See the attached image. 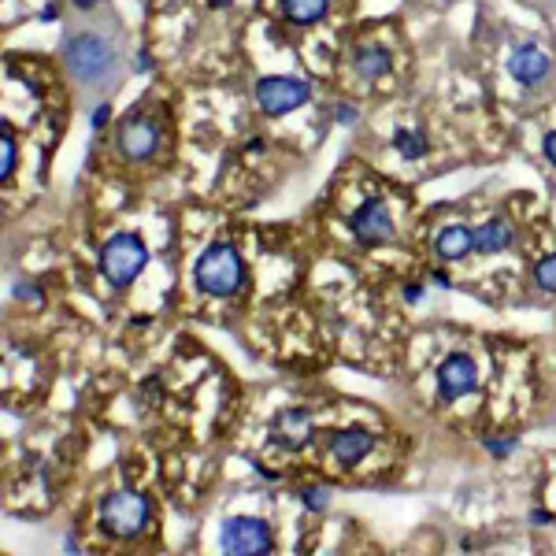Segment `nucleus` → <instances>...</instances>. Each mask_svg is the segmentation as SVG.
I'll return each instance as SVG.
<instances>
[{"mask_svg": "<svg viewBox=\"0 0 556 556\" xmlns=\"http://www.w3.org/2000/svg\"><path fill=\"white\" fill-rule=\"evenodd\" d=\"M241 274H245V271H241L238 252H234L231 245H223V241L208 245L205 257L197 260V271H193L197 286L205 290V293H212V297H231V293H238Z\"/></svg>", "mask_w": 556, "mask_h": 556, "instance_id": "obj_1", "label": "nucleus"}, {"mask_svg": "<svg viewBox=\"0 0 556 556\" xmlns=\"http://www.w3.org/2000/svg\"><path fill=\"white\" fill-rule=\"evenodd\" d=\"M67 67L74 71V79H82L86 86L105 82L115 71V48L97 34H79L67 41Z\"/></svg>", "mask_w": 556, "mask_h": 556, "instance_id": "obj_2", "label": "nucleus"}, {"mask_svg": "<svg viewBox=\"0 0 556 556\" xmlns=\"http://www.w3.org/2000/svg\"><path fill=\"white\" fill-rule=\"evenodd\" d=\"M148 523V497L134 490H115L100 504V527L108 530L112 538H134L141 535Z\"/></svg>", "mask_w": 556, "mask_h": 556, "instance_id": "obj_3", "label": "nucleus"}, {"mask_svg": "<svg viewBox=\"0 0 556 556\" xmlns=\"http://www.w3.org/2000/svg\"><path fill=\"white\" fill-rule=\"evenodd\" d=\"M145 264H148V249L134 234H115L105 245V252H100V271H105L112 286H131L145 271Z\"/></svg>", "mask_w": 556, "mask_h": 556, "instance_id": "obj_4", "label": "nucleus"}, {"mask_svg": "<svg viewBox=\"0 0 556 556\" xmlns=\"http://www.w3.org/2000/svg\"><path fill=\"white\" fill-rule=\"evenodd\" d=\"M223 552L231 556H264L271 552V530L264 519H252V516H234L223 523V535H219Z\"/></svg>", "mask_w": 556, "mask_h": 556, "instance_id": "obj_5", "label": "nucleus"}, {"mask_svg": "<svg viewBox=\"0 0 556 556\" xmlns=\"http://www.w3.org/2000/svg\"><path fill=\"white\" fill-rule=\"evenodd\" d=\"M349 231L360 245H383L393 238V215L383 197H371L349 215Z\"/></svg>", "mask_w": 556, "mask_h": 556, "instance_id": "obj_6", "label": "nucleus"}, {"mask_svg": "<svg viewBox=\"0 0 556 556\" xmlns=\"http://www.w3.org/2000/svg\"><path fill=\"white\" fill-rule=\"evenodd\" d=\"M308 97H312V86L300 79H278L274 74V79H260V86H257V100L267 115H286L305 105Z\"/></svg>", "mask_w": 556, "mask_h": 556, "instance_id": "obj_7", "label": "nucleus"}, {"mask_svg": "<svg viewBox=\"0 0 556 556\" xmlns=\"http://www.w3.org/2000/svg\"><path fill=\"white\" fill-rule=\"evenodd\" d=\"M438 386H442V397L445 400H457V397L475 393V386H478L475 360L464 357V352H452V357H445V364L438 367Z\"/></svg>", "mask_w": 556, "mask_h": 556, "instance_id": "obj_8", "label": "nucleus"}, {"mask_svg": "<svg viewBox=\"0 0 556 556\" xmlns=\"http://www.w3.org/2000/svg\"><path fill=\"white\" fill-rule=\"evenodd\" d=\"M160 145V126L153 119H126L119 126V153L126 160H148Z\"/></svg>", "mask_w": 556, "mask_h": 556, "instance_id": "obj_9", "label": "nucleus"}, {"mask_svg": "<svg viewBox=\"0 0 556 556\" xmlns=\"http://www.w3.org/2000/svg\"><path fill=\"white\" fill-rule=\"evenodd\" d=\"M271 434L282 449H305L312 442V434H316V419H312L308 409H286V412L274 416Z\"/></svg>", "mask_w": 556, "mask_h": 556, "instance_id": "obj_10", "label": "nucleus"}, {"mask_svg": "<svg viewBox=\"0 0 556 556\" xmlns=\"http://www.w3.org/2000/svg\"><path fill=\"white\" fill-rule=\"evenodd\" d=\"M509 71H512V79H516L519 86H538V82H545V79H549L552 63H549V56L542 53V48H535V45H523V48H516V53H512Z\"/></svg>", "mask_w": 556, "mask_h": 556, "instance_id": "obj_11", "label": "nucleus"}, {"mask_svg": "<svg viewBox=\"0 0 556 556\" xmlns=\"http://www.w3.org/2000/svg\"><path fill=\"white\" fill-rule=\"evenodd\" d=\"M371 445H375V438L367 431H360V426H352V431H341L334 438V457H338V464L352 468V464H360L367 457Z\"/></svg>", "mask_w": 556, "mask_h": 556, "instance_id": "obj_12", "label": "nucleus"}, {"mask_svg": "<svg viewBox=\"0 0 556 556\" xmlns=\"http://www.w3.org/2000/svg\"><path fill=\"white\" fill-rule=\"evenodd\" d=\"M475 249V231L471 226H445V231L438 234V257L442 260H464L468 252Z\"/></svg>", "mask_w": 556, "mask_h": 556, "instance_id": "obj_13", "label": "nucleus"}, {"mask_svg": "<svg viewBox=\"0 0 556 556\" xmlns=\"http://www.w3.org/2000/svg\"><path fill=\"white\" fill-rule=\"evenodd\" d=\"M512 241H516V231L504 219H490L475 231V249L478 252H504V249H512Z\"/></svg>", "mask_w": 556, "mask_h": 556, "instance_id": "obj_14", "label": "nucleus"}, {"mask_svg": "<svg viewBox=\"0 0 556 556\" xmlns=\"http://www.w3.org/2000/svg\"><path fill=\"white\" fill-rule=\"evenodd\" d=\"M357 74L360 79H383V74L390 71V53L386 48H378V45H364L357 48Z\"/></svg>", "mask_w": 556, "mask_h": 556, "instance_id": "obj_15", "label": "nucleus"}, {"mask_svg": "<svg viewBox=\"0 0 556 556\" xmlns=\"http://www.w3.org/2000/svg\"><path fill=\"white\" fill-rule=\"evenodd\" d=\"M326 8H331V0H282L286 19L297 22V27H312V22H319L326 15Z\"/></svg>", "mask_w": 556, "mask_h": 556, "instance_id": "obj_16", "label": "nucleus"}, {"mask_svg": "<svg viewBox=\"0 0 556 556\" xmlns=\"http://www.w3.org/2000/svg\"><path fill=\"white\" fill-rule=\"evenodd\" d=\"M393 145H397V153H400L404 160H419V156L426 153V138H423L419 131H397Z\"/></svg>", "mask_w": 556, "mask_h": 556, "instance_id": "obj_17", "label": "nucleus"}, {"mask_svg": "<svg viewBox=\"0 0 556 556\" xmlns=\"http://www.w3.org/2000/svg\"><path fill=\"white\" fill-rule=\"evenodd\" d=\"M15 160H19V153H15V138H12V131L4 126V134H0V182H8V179H12Z\"/></svg>", "mask_w": 556, "mask_h": 556, "instance_id": "obj_18", "label": "nucleus"}, {"mask_svg": "<svg viewBox=\"0 0 556 556\" xmlns=\"http://www.w3.org/2000/svg\"><path fill=\"white\" fill-rule=\"evenodd\" d=\"M535 282H538L542 290L556 293V252H552V257H542V260H538V267H535Z\"/></svg>", "mask_w": 556, "mask_h": 556, "instance_id": "obj_19", "label": "nucleus"}, {"mask_svg": "<svg viewBox=\"0 0 556 556\" xmlns=\"http://www.w3.org/2000/svg\"><path fill=\"white\" fill-rule=\"evenodd\" d=\"M300 501H305L312 512H323L326 504H331V497H326V490H305V493H300Z\"/></svg>", "mask_w": 556, "mask_h": 556, "instance_id": "obj_20", "label": "nucleus"}, {"mask_svg": "<svg viewBox=\"0 0 556 556\" xmlns=\"http://www.w3.org/2000/svg\"><path fill=\"white\" fill-rule=\"evenodd\" d=\"M486 449L493 452V457H509V452L516 449V442H497V438H486Z\"/></svg>", "mask_w": 556, "mask_h": 556, "instance_id": "obj_21", "label": "nucleus"}, {"mask_svg": "<svg viewBox=\"0 0 556 556\" xmlns=\"http://www.w3.org/2000/svg\"><path fill=\"white\" fill-rule=\"evenodd\" d=\"M112 119V105H97V112H93V126L100 131V126H105Z\"/></svg>", "mask_w": 556, "mask_h": 556, "instance_id": "obj_22", "label": "nucleus"}, {"mask_svg": "<svg viewBox=\"0 0 556 556\" xmlns=\"http://www.w3.org/2000/svg\"><path fill=\"white\" fill-rule=\"evenodd\" d=\"M545 156H549V164H556V131L545 138Z\"/></svg>", "mask_w": 556, "mask_h": 556, "instance_id": "obj_23", "label": "nucleus"}, {"mask_svg": "<svg viewBox=\"0 0 556 556\" xmlns=\"http://www.w3.org/2000/svg\"><path fill=\"white\" fill-rule=\"evenodd\" d=\"M530 519H535V523H538V527H545V523H552V519H549V516H545V512H542V509H535V512H530Z\"/></svg>", "mask_w": 556, "mask_h": 556, "instance_id": "obj_24", "label": "nucleus"}, {"mask_svg": "<svg viewBox=\"0 0 556 556\" xmlns=\"http://www.w3.org/2000/svg\"><path fill=\"white\" fill-rule=\"evenodd\" d=\"M100 0H74V8H82V12H89V8H97Z\"/></svg>", "mask_w": 556, "mask_h": 556, "instance_id": "obj_25", "label": "nucleus"}, {"mask_svg": "<svg viewBox=\"0 0 556 556\" xmlns=\"http://www.w3.org/2000/svg\"><path fill=\"white\" fill-rule=\"evenodd\" d=\"M352 119H357V115H352L349 108H338V122H352Z\"/></svg>", "mask_w": 556, "mask_h": 556, "instance_id": "obj_26", "label": "nucleus"}, {"mask_svg": "<svg viewBox=\"0 0 556 556\" xmlns=\"http://www.w3.org/2000/svg\"><path fill=\"white\" fill-rule=\"evenodd\" d=\"M219 4H231V0H212V8H219Z\"/></svg>", "mask_w": 556, "mask_h": 556, "instance_id": "obj_27", "label": "nucleus"}]
</instances>
